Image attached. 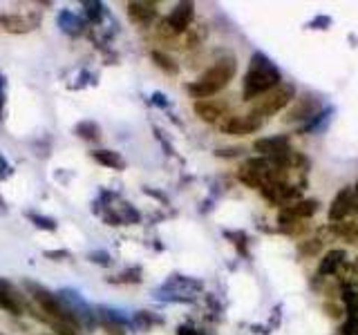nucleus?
Returning <instances> with one entry per match:
<instances>
[{"mask_svg": "<svg viewBox=\"0 0 358 335\" xmlns=\"http://www.w3.org/2000/svg\"><path fill=\"white\" fill-rule=\"evenodd\" d=\"M282 83V74L280 70L273 65V61L265 54H254V59L249 63V72L242 83V96L244 101H254L260 99L262 94L271 92L273 88H278Z\"/></svg>", "mask_w": 358, "mask_h": 335, "instance_id": "obj_1", "label": "nucleus"}, {"mask_svg": "<svg viewBox=\"0 0 358 335\" xmlns=\"http://www.w3.org/2000/svg\"><path fill=\"white\" fill-rule=\"evenodd\" d=\"M238 72V61L233 56H226V59H219L213 68H208L202 77L197 81L188 83L186 90L195 99H213L217 92H222L226 85L231 83V79L235 77Z\"/></svg>", "mask_w": 358, "mask_h": 335, "instance_id": "obj_2", "label": "nucleus"}, {"mask_svg": "<svg viewBox=\"0 0 358 335\" xmlns=\"http://www.w3.org/2000/svg\"><path fill=\"white\" fill-rule=\"evenodd\" d=\"M56 295L61 299V304L65 306L72 313V318L79 322L81 329H94V327H99L97 313H94V309L88 304L86 299H83V295L79 293V290H75V288H61Z\"/></svg>", "mask_w": 358, "mask_h": 335, "instance_id": "obj_3", "label": "nucleus"}, {"mask_svg": "<svg viewBox=\"0 0 358 335\" xmlns=\"http://www.w3.org/2000/svg\"><path fill=\"white\" fill-rule=\"evenodd\" d=\"M293 99H296V88H293L291 83H280L278 88H273L271 92L262 94L251 112L265 118V116L278 114L280 110H284V107H287Z\"/></svg>", "mask_w": 358, "mask_h": 335, "instance_id": "obj_4", "label": "nucleus"}, {"mask_svg": "<svg viewBox=\"0 0 358 335\" xmlns=\"http://www.w3.org/2000/svg\"><path fill=\"white\" fill-rule=\"evenodd\" d=\"M254 150L265 159H271L273 164L278 166H287L289 155H291V148H289V139L287 137H262L254 143Z\"/></svg>", "mask_w": 358, "mask_h": 335, "instance_id": "obj_5", "label": "nucleus"}, {"mask_svg": "<svg viewBox=\"0 0 358 335\" xmlns=\"http://www.w3.org/2000/svg\"><path fill=\"white\" fill-rule=\"evenodd\" d=\"M193 16H195V5L193 3H179V5H175V9L166 16V20L162 23V34H166V36L184 34V31L191 27Z\"/></svg>", "mask_w": 358, "mask_h": 335, "instance_id": "obj_6", "label": "nucleus"}, {"mask_svg": "<svg viewBox=\"0 0 358 335\" xmlns=\"http://www.w3.org/2000/svg\"><path fill=\"white\" fill-rule=\"evenodd\" d=\"M265 125V118L249 112V114H238V116H228L222 121V132L231 137H247L254 134Z\"/></svg>", "mask_w": 358, "mask_h": 335, "instance_id": "obj_7", "label": "nucleus"}, {"mask_svg": "<svg viewBox=\"0 0 358 335\" xmlns=\"http://www.w3.org/2000/svg\"><path fill=\"white\" fill-rule=\"evenodd\" d=\"M356 212H358V197H356L354 188L352 186L341 188L329 206V221L338 224L347 217V215H356Z\"/></svg>", "mask_w": 358, "mask_h": 335, "instance_id": "obj_8", "label": "nucleus"}, {"mask_svg": "<svg viewBox=\"0 0 358 335\" xmlns=\"http://www.w3.org/2000/svg\"><path fill=\"white\" fill-rule=\"evenodd\" d=\"M320 203L316 199H300L296 203H289V206H282V210L278 212V224L282 226H293L300 219H309L311 215L318 212Z\"/></svg>", "mask_w": 358, "mask_h": 335, "instance_id": "obj_9", "label": "nucleus"}, {"mask_svg": "<svg viewBox=\"0 0 358 335\" xmlns=\"http://www.w3.org/2000/svg\"><path fill=\"white\" fill-rule=\"evenodd\" d=\"M0 311H7V313H14V315H20L23 311H29V302L27 297L20 293V290L0 279Z\"/></svg>", "mask_w": 358, "mask_h": 335, "instance_id": "obj_10", "label": "nucleus"}, {"mask_svg": "<svg viewBox=\"0 0 358 335\" xmlns=\"http://www.w3.org/2000/svg\"><path fill=\"white\" fill-rule=\"evenodd\" d=\"M318 96L313 94H302L300 99L296 101V105L284 114V123H302V121H309L311 116H316V110H318Z\"/></svg>", "mask_w": 358, "mask_h": 335, "instance_id": "obj_11", "label": "nucleus"}, {"mask_svg": "<svg viewBox=\"0 0 358 335\" xmlns=\"http://www.w3.org/2000/svg\"><path fill=\"white\" fill-rule=\"evenodd\" d=\"M38 27V16H23V14H3L0 16V29L7 34H27Z\"/></svg>", "mask_w": 358, "mask_h": 335, "instance_id": "obj_12", "label": "nucleus"}, {"mask_svg": "<svg viewBox=\"0 0 358 335\" xmlns=\"http://www.w3.org/2000/svg\"><path fill=\"white\" fill-rule=\"evenodd\" d=\"M193 110H195V114L199 118H202V121L215 123V121H219V118L226 114L228 105L224 101H217V99H199V101H195Z\"/></svg>", "mask_w": 358, "mask_h": 335, "instance_id": "obj_13", "label": "nucleus"}, {"mask_svg": "<svg viewBox=\"0 0 358 335\" xmlns=\"http://www.w3.org/2000/svg\"><path fill=\"white\" fill-rule=\"evenodd\" d=\"M128 18L134 25L148 27L157 18V5L148 3V0H134V3H128Z\"/></svg>", "mask_w": 358, "mask_h": 335, "instance_id": "obj_14", "label": "nucleus"}, {"mask_svg": "<svg viewBox=\"0 0 358 335\" xmlns=\"http://www.w3.org/2000/svg\"><path fill=\"white\" fill-rule=\"evenodd\" d=\"M90 157L97 161L99 166L110 168V170H125V159L114 153V150H92Z\"/></svg>", "mask_w": 358, "mask_h": 335, "instance_id": "obj_15", "label": "nucleus"}, {"mask_svg": "<svg viewBox=\"0 0 358 335\" xmlns=\"http://www.w3.org/2000/svg\"><path fill=\"white\" fill-rule=\"evenodd\" d=\"M343 266H347V253L345 251H329L322 257L318 273L320 275H336Z\"/></svg>", "mask_w": 358, "mask_h": 335, "instance_id": "obj_16", "label": "nucleus"}, {"mask_svg": "<svg viewBox=\"0 0 358 335\" xmlns=\"http://www.w3.org/2000/svg\"><path fill=\"white\" fill-rule=\"evenodd\" d=\"M59 27L65 31L68 36L83 34V20L75 12H70V9H63V12L59 14Z\"/></svg>", "mask_w": 358, "mask_h": 335, "instance_id": "obj_17", "label": "nucleus"}, {"mask_svg": "<svg viewBox=\"0 0 358 335\" xmlns=\"http://www.w3.org/2000/svg\"><path fill=\"white\" fill-rule=\"evenodd\" d=\"M75 134L83 141H99L101 139V125L97 121H81L75 125Z\"/></svg>", "mask_w": 358, "mask_h": 335, "instance_id": "obj_18", "label": "nucleus"}, {"mask_svg": "<svg viewBox=\"0 0 358 335\" xmlns=\"http://www.w3.org/2000/svg\"><path fill=\"white\" fill-rule=\"evenodd\" d=\"M150 59L155 61V65L159 70H164L166 74H177L179 72V65L168 56V54H164V52H153L150 54Z\"/></svg>", "mask_w": 358, "mask_h": 335, "instance_id": "obj_19", "label": "nucleus"}, {"mask_svg": "<svg viewBox=\"0 0 358 335\" xmlns=\"http://www.w3.org/2000/svg\"><path fill=\"white\" fill-rule=\"evenodd\" d=\"M108 282H112V284H139L141 282V271H139V268H130V271H123L117 277H108Z\"/></svg>", "mask_w": 358, "mask_h": 335, "instance_id": "obj_20", "label": "nucleus"}, {"mask_svg": "<svg viewBox=\"0 0 358 335\" xmlns=\"http://www.w3.org/2000/svg\"><path fill=\"white\" fill-rule=\"evenodd\" d=\"M27 219L36 226L40 231H56V219L52 217H45V215H38V212H27Z\"/></svg>", "mask_w": 358, "mask_h": 335, "instance_id": "obj_21", "label": "nucleus"}, {"mask_svg": "<svg viewBox=\"0 0 358 335\" xmlns=\"http://www.w3.org/2000/svg\"><path fill=\"white\" fill-rule=\"evenodd\" d=\"M83 7H86V16L90 23H101V18L105 14L103 3H83Z\"/></svg>", "mask_w": 358, "mask_h": 335, "instance_id": "obj_22", "label": "nucleus"}, {"mask_svg": "<svg viewBox=\"0 0 358 335\" xmlns=\"http://www.w3.org/2000/svg\"><path fill=\"white\" fill-rule=\"evenodd\" d=\"M49 324L56 331L54 335H81L79 327H75V324H65V322H49Z\"/></svg>", "mask_w": 358, "mask_h": 335, "instance_id": "obj_23", "label": "nucleus"}, {"mask_svg": "<svg viewBox=\"0 0 358 335\" xmlns=\"http://www.w3.org/2000/svg\"><path fill=\"white\" fill-rule=\"evenodd\" d=\"M88 259L92 264H99V266H110L112 264V257L108 251H92L88 253Z\"/></svg>", "mask_w": 358, "mask_h": 335, "instance_id": "obj_24", "label": "nucleus"}, {"mask_svg": "<svg viewBox=\"0 0 358 335\" xmlns=\"http://www.w3.org/2000/svg\"><path fill=\"white\" fill-rule=\"evenodd\" d=\"M137 327H150V324H155L157 320L150 315V313H146V311H137L134 313V320H132Z\"/></svg>", "mask_w": 358, "mask_h": 335, "instance_id": "obj_25", "label": "nucleus"}, {"mask_svg": "<svg viewBox=\"0 0 358 335\" xmlns=\"http://www.w3.org/2000/svg\"><path fill=\"white\" fill-rule=\"evenodd\" d=\"M320 246H322L320 240H307V242H302V244H300V251H302L304 255H316V253L320 251Z\"/></svg>", "mask_w": 358, "mask_h": 335, "instance_id": "obj_26", "label": "nucleus"}, {"mask_svg": "<svg viewBox=\"0 0 358 335\" xmlns=\"http://www.w3.org/2000/svg\"><path fill=\"white\" fill-rule=\"evenodd\" d=\"M12 172H14L12 164H9V161L3 155H0V181H5V179L12 177Z\"/></svg>", "mask_w": 358, "mask_h": 335, "instance_id": "obj_27", "label": "nucleus"}, {"mask_svg": "<svg viewBox=\"0 0 358 335\" xmlns=\"http://www.w3.org/2000/svg\"><path fill=\"white\" fill-rule=\"evenodd\" d=\"M47 259H54V262H61V259H70L72 253L70 251H45Z\"/></svg>", "mask_w": 358, "mask_h": 335, "instance_id": "obj_28", "label": "nucleus"}, {"mask_svg": "<svg viewBox=\"0 0 358 335\" xmlns=\"http://www.w3.org/2000/svg\"><path fill=\"white\" fill-rule=\"evenodd\" d=\"M3 110H5V77L0 74V118H3Z\"/></svg>", "mask_w": 358, "mask_h": 335, "instance_id": "obj_29", "label": "nucleus"}, {"mask_svg": "<svg viewBox=\"0 0 358 335\" xmlns=\"http://www.w3.org/2000/svg\"><path fill=\"white\" fill-rule=\"evenodd\" d=\"M177 335H204V333L193 329V327H186V324H182V327L177 329Z\"/></svg>", "mask_w": 358, "mask_h": 335, "instance_id": "obj_30", "label": "nucleus"}, {"mask_svg": "<svg viewBox=\"0 0 358 335\" xmlns=\"http://www.w3.org/2000/svg\"><path fill=\"white\" fill-rule=\"evenodd\" d=\"M325 309L329 311V315H332V318H341V306H329V304H327Z\"/></svg>", "mask_w": 358, "mask_h": 335, "instance_id": "obj_31", "label": "nucleus"}, {"mask_svg": "<svg viewBox=\"0 0 358 335\" xmlns=\"http://www.w3.org/2000/svg\"><path fill=\"white\" fill-rule=\"evenodd\" d=\"M0 210H7V203H5V199L0 197Z\"/></svg>", "mask_w": 358, "mask_h": 335, "instance_id": "obj_32", "label": "nucleus"}, {"mask_svg": "<svg viewBox=\"0 0 358 335\" xmlns=\"http://www.w3.org/2000/svg\"><path fill=\"white\" fill-rule=\"evenodd\" d=\"M354 192H356V197H358V181H356V186H354Z\"/></svg>", "mask_w": 358, "mask_h": 335, "instance_id": "obj_33", "label": "nucleus"}, {"mask_svg": "<svg viewBox=\"0 0 358 335\" xmlns=\"http://www.w3.org/2000/svg\"><path fill=\"white\" fill-rule=\"evenodd\" d=\"M354 271L358 273V259H356V264H354Z\"/></svg>", "mask_w": 358, "mask_h": 335, "instance_id": "obj_34", "label": "nucleus"}, {"mask_svg": "<svg viewBox=\"0 0 358 335\" xmlns=\"http://www.w3.org/2000/svg\"><path fill=\"white\" fill-rule=\"evenodd\" d=\"M40 335H52V333H40Z\"/></svg>", "mask_w": 358, "mask_h": 335, "instance_id": "obj_35", "label": "nucleus"}]
</instances>
